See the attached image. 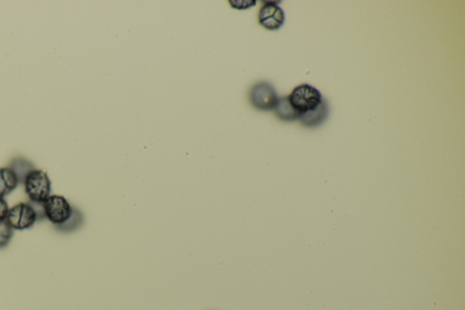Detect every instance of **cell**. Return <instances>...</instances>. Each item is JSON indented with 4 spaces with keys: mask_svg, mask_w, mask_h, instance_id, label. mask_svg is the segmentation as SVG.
Returning a JSON list of instances; mask_svg holds the SVG:
<instances>
[{
    "mask_svg": "<svg viewBox=\"0 0 465 310\" xmlns=\"http://www.w3.org/2000/svg\"><path fill=\"white\" fill-rule=\"evenodd\" d=\"M6 221L14 230H25L31 229L39 218L31 203H19L9 209Z\"/></svg>",
    "mask_w": 465,
    "mask_h": 310,
    "instance_id": "cell-4",
    "label": "cell"
},
{
    "mask_svg": "<svg viewBox=\"0 0 465 310\" xmlns=\"http://www.w3.org/2000/svg\"><path fill=\"white\" fill-rule=\"evenodd\" d=\"M273 110L277 118L283 120V121H295V120H299V118H300L299 113L289 101L288 96L279 99L277 104Z\"/></svg>",
    "mask_w": 465,
    "mask_h": 310,
    "instance_id": "cell-9",
    "label": "cell"
},
{
    "mask_svg": "<svg viewBox=\"0 0 465 310\" xmlns=\"http://www.w3.org/2000/svg\"><path fill=\"white\" fill-rule=\"evenodd\" d=\"M19 185L18 176L14 170L6 166L0 169V196L5 198Z\"/></svg>",
    "mask_w": 465,
    "mask_h": 310,
    "instance_id": "cell-8",
    "label": "cell"
},
{
    "mask_svg": "<svg viewBox=\"0 0 465 310\" xmlns=\"http://www.w3.org/2000/svg\"><path fill=\"white\" fill-rule=\"evenodd\" d=\"M9 206L5 198L0 196V221H4L8 218Z\"/></svg>",
    "mask_w": 465,
    "mask_h": 310,
    "instance_id": "cell-12",
    "label": "cell"
},
{
    "mask_svg": "<svg viewBox=\"0 0 465 310\" xmlns=\"http://www.w3.org/2000/svg\"><path fill=\"white\" fill-rule=\"evenodd\" d=\"M23 185L29 202L43 204L51 196V181L44 170H32L26 176Z\"/></svg>",
    "mask_w": 465,
    "mask_h": 310,
    "instance_id": "cell-1",
    "label": "cell"
},
{
    "mask_svg": "<svg viewBox=\"0 0 465 310\" xmlns=\"http://www.w3.org/2000/svg\"><path fill=\"white\" fill-rule=\"evenodd\" d=\"M14 235V229L9 224L6 220L0 221V249L6 248L11 242Z\"/></svg>",
    "mask_w": 465,
    "mask_h": 310,
    "instance_id": "cell-11",
    "label": "cell"
},
{
    "mask_svg": "<svg viewBox=\"0 0 465 310\" xmlns=\"http://www.w3.org/2000/svg\"><path fill=\"white\" fill-rule=\"evenodd\" d=\"M278 99L274 86L267 82L257 83L251 89L250 101L255 109L264 111L274 109Z\"/></svg>",
    "mask_w": 465,
    "mask_h": 310,
    "instance_id": "cell-5",
    "label": "cell"
},
{
    "mask_svg": "<svg viewBox=\"0 0 465 310\" xmlns=\"http://www.w3.org/2000/svg\"><path fill=\"white\" fill-rule=\"evenodd\" d=\"M45 219L56 229L66 224L75 214L76 209L63 196L51 195L43 203Z\"/></svg>",
    "mask_w": 465,
    "mask_h": 310,
    "instance_id": "cell-2",
    "label": "cell"
},
{
    "mask_svg": "<svg viewBox=\"0 0 465 310\" xmlns=\"http://www.w3.org/2000/svg\"><path fill=\"white\" fill-rule=\"evenodd\" d=\"M288 99L301 116L305 113L313 111L317 109L324 98L320 91L313 86L303 84L295 86L290 96H288Z\"/></svg>",
    "mask_w": 465,
    "mask_h": 310,
    "instance_id": "cell-3",
    "label": "cell"
},
{
    "mask_svg": "<svg viewBox=\"0 0 465 310\" xmlns=\"http://www.w3.org/2000/svg\"><path fill=\"white\" fill-rule=\"evenodd\" d=\"M328 112L327 102L324 99L317 109L313 111L305 113L299 120L303 126H307V128H315V126L323 124L325 119H327Z\"/></svg>",
    "mask_w": 465,
    "mask_h": 310,
    "instance_id": "cell-7",
    "label": "cell"
},
{
    "mask_svg": "<svg viewBox=\"0 0 465 310\" xmlns=\"http://www.w3.org/2000/svg\"><path fill=\"white\" fill-rule=\"evenodd\" d=\"M9 166L14 170L16 176H18L19 183L21 185L24 183L26 176L29 175V173L36 169L29 160L21 158V156L13 159Z\"/></svg>",
    "mask_w": 465,
    "mask_h": 310,
    "instance_id": "cell-10",
    "label": "cell"
},
{
    "mask_svg": "<svg viewBox=\"0 0 465 310\" xmlns=\"http://www.w3.org/2000/svg\"><path fill=\"white\" fill-rule=\"evenodd\" d=\"M285 19L284 10L275 2H265L259 11V24L268 30L280 29L284 25Z\"/></svg>",
    "mask_w": 465,
    "mask_h": 310,
    "instance_id": "cell-6",
    "label": "cell"
}]
</instances>
